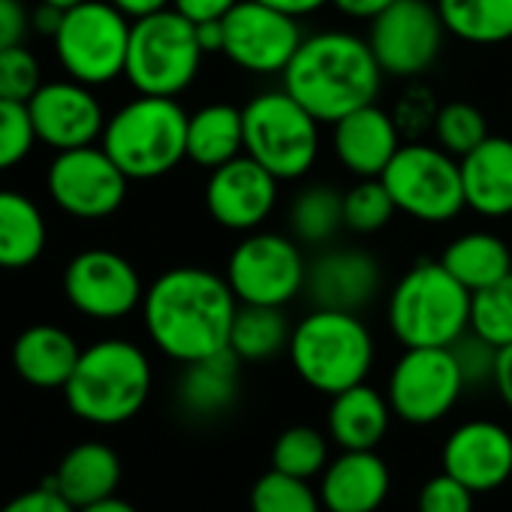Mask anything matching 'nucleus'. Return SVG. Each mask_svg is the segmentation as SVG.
Instances as JSON below:
<instances>
[{
  "mask_svg": "<svg viewBox=\"0 0 512 512\" xmlns=\"http://www.w3.org/2000/svg\"><path fill=\"white\" fill-rule=\"evenodd\" d=\"M46 235V217L31 196L0 190V269L34 266L46 250Z\"/></svg>",
  "mask_w": 512,
  "mask_h": 512,
  "instance_id": "28",
  "label": "nucleus"
},
{
  "mask_svg": "<svg viewBox=\"0 0 512 512\" xmlns=\"http://www.w3.org/2000/svg\"><path fill=\"white\" fill-rule=\"evenodd\" d=\"M296 16H287L260 0H238L223 16V55L256 76L284 73L302 46Z\"/></svg>",
  "mask_w": 512,
  "mask_h": 512,
  "instance_id": "14",
  "label": "nucleus"
},
{
  "mask_svg": "<svg viewBox=\"0 0 512 512\" xmlns=\"http://www.w3.org/2000/svg\"><path fill=\"white\" fill-rule=\"evenodd\" d=\"M64 296L82 317L112 323L142 308L145 287L127 256L106 247H88L64 269Z\"/></svg>",
  "mask_w": 512,
  "mask_h": 512,
  "instance_id": "16",
  "label": "nucleus"
},
{
  "mask_svg": "<svg viewBox=\"0 0 512 512\" xmlns=\"http://www.w3.org/2000/svg\"><path fill=\"white\" fill-rule=\"evenodd\" d=\"M449 37L470 46H500L512 40V0H437Z\"/></svg>",
  "mask_w": 512,
  "mask_h": 512,
  "instance_id": "31",
  "label": "nucleus"
},
{
  "mask_svg": "<svg viewBox=\"0 0 512 512\" xmlns=\"http://www.w3.org/2000/svg\"><path fill=\"white\" fill-rule=\"evenodd\" d=\"M244 154L278 181L305 178L320 157V121L287 91H263L241 109Z\"/></svg>",
  "mask_w": 512,
  "mask_h": 512,
  "instance_id": "7",
  "label": "nucleus"
},
{
  "mask_svg": "<svg viewBox=\"0 0 512 512\" xmlns=\"http://www.w3.org/2000/svg\"><path fill=\"white\" fill-rule=\"evenodd\" d=\"M151 362L142 347L124 338H106L82 350L64 398L73 416L91 425L130 422L151 395Z\"/></svg>",
  "mask_w": 512,
  "mask_h": 512,
  "instance_id": "3",
  "label": "nucleus"
},
{
  "mask_svg": "<svg viewBox=\"0 0 512 512\" xmlns=\"http://www.w3.org/2000/svg\"><path fill=\"white\" fill-rule=\"evenodd\" d=\"M431 127H434L437 145L443 151H449L452 157H458V160L491 136L485 115L473 103H464V100L440 106L434 121H431Z\"/></svg>",
  "mask_w": 512,
  "mask_h": 512,
  "instance_id": "37",
  "label": "nucleus"
},
{
  "mask_svg": "<svg viewBox=\"0 0 512 512\" xmlns=\"http://www.w3.org/2000/svg\"><path fill=\"white\" fill-rule=\"evenodd\" d=\"M31 31V13L25 0H0V52L22 46Z\"/></svg>",
  "mask_w": 512,
  "mask_h": 512,
  "instance_id": "44",
  "label": "nucleus"
},
{
  "mask_svg": "<svg viewBox=\"0 0 512 512\" xmlns=\"http://www.w3.org/2000/svg\"><path fill=\"white\" fill-rule=\"evenodd\" d=\"M187 118L175 97L139 94L106 121L100 142L130 181H154L187 157Z\"/></svg>",
  "mask_w": 512,
  "mask_h": 512,
  "instance_id": "6",
  "label": "nucleus"
},
{
  "mask_svg": "<svg viewBox=\"0 0 512 512\" xmlns=\"http://www.w3.org/2000/svg\"><path fill=\"white\" fill-rule=\"evenodd\" d=\"M37 142L25 103L0 100V172L19 166Z\"/></svg>",
  "mask_w": 512,
  "mask_h": 512,
  "instance_id": "40",
  "label": "nucleus"
},
{
  "mask_svg": "<svg viewBox=\"0 0 512 512\" xmlns=\"http://www.w3.org/2000/svg\"><path fill=\"white\" fill-rule=\"evenodd\" d=\"M79 512H139V509L133 503H127L124 497H106L100 503H91V506L79 509Z\"/></svg>",
  "mask_w": 512,
  "mask_h": 512,
  "instance_id": "52",
  "label": "nucleus"
},
{
  "mask_svg": "<svg viewBox=\"0 0 512 512\" xmlns=\"http://www.w3.org/2000/svg\"><path fill=\"white\" fill-rule=\"evenodd\" d=\"M293 326L284 308L272 305H238L229 332V350L241 362H269L290 347Z\"/></svg>",
  "mask_w": 512,
  "mask_h": 512,
  "instance_id": "32",
  "label": "nucleus"
},
{
  "mask_svg": "<svg viewBox=\"0 0 512 512\" xmlns=\"http://www.w3.org/2000/svg\"><path fill=\"white\" fill-rule=\"evenodd\" d=\"M281 76L284 88L320 124H335L353 109L377 103L386 73L368 40L347 31H320L302 40Z\"/></svg>",
  "mask_w": 512,
  "mask_h": 512,
  "instance_id": "2",
  "label": "nucleus"
},
{
  "mask_svg": "<svg viewBox=\"0 0 512 512\" xmlns=\"http://www.w3.org/2000/svg\"><path fill=\"white\" fill-rule=\"evenodd\" d=\"M61 19H64V10L49 7V4H40V7L34 10V16H31V28L52 40V37L58 34V28H61Z\"/></svg>",
  "mask_w": 512,
  "mask_h": 512,
  "instance_id": "49",
  "label": "nucleus"
},
{
  "mask_svg": "<svg viewBox=\"0 0 512 512\" xmlns=\"http://www.w3.org/2000/svg\"><path fill=\"white\" fill-rule=\"evenodd\" d=\"M392 488L389 464L374 449H344L320 473L326 512H377Z\"/></svg>",
  "mask_w": 512,
  "mask_h": 512,
  "instance_id": "22",
  "label": "nucleus"
},
{
  "mask_svg": "<svg viewBox=\"0 0 512 512\" xmlns=\"http://www.w3.org/2000/svg\"><path fill=\"white\" fill-rule=\"evenodd\" d=\"M401 145V127L395 115L377 103L353 109L332 124V151L356 178H380Z\"/></svg>",
  "mask_w": 512,
  "mask_h": 512,
  "instance_id": "21",
  "label": "nucleus"
},
{
  "mask_svg": "<svg viewBox=\"0 0 512 512\" xmlns=\"http://www.w3.org/2000/svg\"><path fill=\"white\" fill-rule=\"evenodd\" d=\"M320 491L311 488L308 479L287 476L281 470H269L250 488V512H323Z\"/></svg>",
  "mask_w": 512,
  "mask_h": 512,
  "instance_id": "36",
  "label": "nucleus"
},
{
  "mask_svg": "<svg viewBox=\"0 0 512 512\" xmlns=\"http://www.w3.org/2000/svg\"><path fill=\"white\" fill-rule=\"evenodd\" d=\"M494 389L506 410L512 413V344L497 353V374H494Z\"/></svg>",
  "mask_w": 512,
  "mask_h": 512,
  "instance_id": "47",
  "label": "nucleus"
},
{
  "mask_svg": "<svg viewBox=\"0 0 512 512\" xmlns=\"http://www.w3.org/2000/svg\"><path fill=\"white\" fill-rule=\"evenodd\" d=\"M127 184L130 178L103 145L58 151L46 175L52 202L79 220H103L115 214L127 199Z\"/></svg>",
  "mask_w": 512,
  "mask_h": 512,
  "instance_id": "13",
  "label": "nucleus"
},
{
  "mask_svg": "<svg viewBox=\"0 0 512 512\" xmlns=\"http://www.w3.org/2000/svg\"><path fill=\"white\" fill-rule=\"evenodd\" d=\"M443 473L464 482L473 494H485L512 476V434L500 422H461L443 443Z\"/></svg>",
  "mask_w": 512,
  "mask_h": 512,
  "instance_id": "19",
  "label": "nucleus"
},
{
  "mask_svg": "<svg viewBox=\"0 0 512 512\" xmlns=\"http://www.w3.org/2000/svg\"><path fill=\"white\" fill-rule=\"evenodd\" d=\"M40 85H43L40 61L25 43L0 52V100L28 106V100L40 91Z\"/></svg>",
  "mask_w": 512,
  "mask_h": 512,
  "instance_id": "39",
  "label": "nucleus"
},
{
  "mask_svg": "<svg viewBox=\"0 0 512 512\" xmlns=\"http://www.w3.org/2000/svg\"><path fill=\"white\" fill-rule=\"evenodd\" d=\"M130 28L133 19H127L109 0H82L64 10L52 46L70 79L97 88L124 76Z\"/></svg>",
  "mask_w": 512,
  "mask_h": 512,
  "instance_id": "9",
  "label": "nucleus"
},
{
  "mask_svg": "<svg viewBox=\"0 0 512 512\" xmlns=\"http://www.w3.org/2000/svg\"><path fill=\"white\" fill-rule=\"evenodd\" d=\"M380 178L395 208L413 220L449 223L467 208L458 157L440 145L404 142Z\"/></svg>",
  "mask_w": 512,
  "mask_h": 512,
  "instance_id": "10",
  "label": "nucleus"
},
{
  "mask_svg": "<svg viewBox=\"0 0 512 512\" xmlns=\"http://www.w3.org/2000/svg\"><path fill=\"white\" fill-rule=\"evenodd\" d=\"M470 332L497 350L512 344V272L470 293Z\"/></svg>",
  "mask_w": 512,
  "mask_h": 512,
  "instance_id": "35",
  "label": "nucleus"
},
{
  "mask_svg": "<svg viewBox=\"0 0 512 512\" xmlns=\"http://www.w3.org/2000/svg\"><path fill=\"white\" fill-rule=\"evenodd\" d=\"M28 115L37 142L55 151L94 145L109 121L91 85H82L76 79L43 82L40 91L28 100Z\"/></svg>",
  "mask_w": 512,
  "mask_h": 512,
  "instance_id": "18",
  "label": "nucleus"
},
{
  "mask_svg": "<svg viewBox=\"0 0 512 512\" xmlns=\"http://www.w3.org/2000/svg\"><path fill=\"white\" fill-rule=\"evenodd\" d=\"M329 4L347 16V19H356V22H374L380 13H386L395 0H329Z\"/></svg>",
  "mask_w": 512,
  "mask_h": 512,
  "instance_id": "46",
  "label": "nucleus"
},
{
  "mask_svg": "<svg viewBox=\"0 0 512 512\" xmlns=\"http://www.w3.org/2000/svg\"><path fill=\"white\" fill-rule=\"evenodd\" d=\"M79 356L82 347L76 338L52 323L28 326L13 344V368L34 389H64Z\"/></svg>",
  "mask_w": 512,
  "mask_h": 512,
  "instance_id": "25",
  "label": "nucleus"
},
{
  "mask_svg": "<svg viewBox=\"0 0 512 512\" xmlns=\"http://www.w3.org/2000/svg\"><path fill=\"white\" fill-rule=\"evenodd\" d=\"M449 350H452V356H455V362H458V371H461L467 389H476V386H485V383L494 386L497 353H500L497 347H491L488 341H482V338L473 335V332H464Z\"/></svg>",
  "mask_w": 512,
  "mask_h": 512,
  "instance_id": "41",
  "label": "nucleus"
},
{
  "mask_svg": "<svg viewBox=\"0 0 512 512\" xmlns=\"http://www.w3.org/2000/svg\"><path fill=\"white\" fill-rule=\"evenodd\" d=\"M40 4H49V7H58V10H70L76 4H82V0H40Z\"/></svg>",
  "mask_w": 512,
  "mask_h": 512,
  "instance_id": "53",
  "label": "nucleus"
},
{
  "mask_svg": "<svg viewBox=\"0 0 512 512\" xmlns=\"http://www.w3.org/2000/svg\"><path fill=\"white\" fill-rule=\"evenodd\" d=\"M0 512H79L55 485L43 482L31 491L16 494L13 500H7L0 506Z\"/></svg>",
  "mask_w": 512,
  "mask_h": 512,
  "instance_id": "43",
  "label": "nucleus"
},
{
  "mask_svg": "<svg viewBox=\"0 0 512 512\" xmlns=\"http://www.w3.org/2000/svg\"><path fill=\"white\" fill-rule=\"evenodd\" d=\"M383 272L371 253L356 247H332L308 263L305 296L314 308L362 314L380 293Z\"/></svg>",
  "mask_w": 512,
  "mask_h": 512,
  "instance_id": "20",
  "label": "nucleus"
},
{
  "mask_svg": "<svg viewBox=\"0 0 512 512\" xmlns=\"http://www.w3.org/2000/svg\"><path fill=\"white\" fill-rule=\"evenodd\" d=\"M389 329L401 347H452L470 332V290L440 260L416 263L389 293Z\"/></svg>",
  "mask_w": 512,
  "mask_h": 512,
  "instance_id": "5",
  "label": "nucleus"
},
{
  "mask_svg": "<svg viewBox=\"0 0 512 512\" xmlns=\"http://www.w3.org/2000/svg\"><path fill=\"white\" fill-rule=\"evenodd\" d=\"M329 464V437L314 425H293L278 434L272 446V467L296 476V479H317Z\"/></svg>",
  "mask_w": 512,
  "mask_h": 512,
  "instance_id": "34",
  "label": "nucleus"
},
{
  "mask_svg": "<svg viewBox=\"0 0 512 512\" xmlns=\"http://www.w3.org/2000/svg\"><path fill=\"white\" fill-rule=\"evenodd\" d=\"M238 299L223 275L199 266L163 272L142 299L151 344L172 362H196L229 347Z\"/></svg>",
  "mask_w": 512,
  "mask_h": 512,
  "instance_id": "1",
  "label": "nucleus"
},
{
  "mask_svg": "<svg viewBox=\"0 0 512 512\" xmlns=\"http://www.w3.org/2000/svg\"><path fill=\"white\" fill-rule=\"evenodd\" d=\"M244 154V115L238 106L211 103L187 118V160L217 169Z\"/></svg>",
  "mask_w": 512,
  "mask_h": 512,
  "instance_id": "30",
  "label": "nucleus"
},
{
  "mask_svg": "<svg viewBox=\"0 0 512 512\" xmlns=\"http://www.w3.org/2000/svg\"><path fill=\"white\" fill-rule=\"evenodd\" d=\"M55 485L76 509L115 497L121 485V458L103 440H82L64 452L55 473L46 479Z\"/></svg>",
  "mask_w": 512,
  "mask_h": 512,
  "instance_id": "24",
  "label": "nucleus"
},
{
  "mask_svg": "<svg viewBox=\"0 0 512 512\" xmlns=\"http://www.w3.org/2000/svg\"><path fill=\"white\" fill-rule=\"evenodd\" d=\"M446 28L428 0H395L371 22L368 46L386 76L416 79L422 76L443 49Z\"/></svg>",
  "mask_w": 512,
  "mask_h": 512,
  "instance_id": "15",
  "label": "nucleus"
},
{
  "mask_svg": "<svg viewBox=\"0 0 512 512\" xmlns=\"http://www.w3.org/2000/svg\"><path fill=\"white\" fill-rule=\"evenodd\" d=\"M398 214L383 178H359L344 193V226L359 235L380 232Z\"/></svg>",
  "mask_w": 512,
  "mask_h": 512,
  "instance_id": "38",
  "label": "nucleus"
},
{
  "mask_svg": "<svg viewBox=\"0 0 512 512\" xmlns=\"http://www.w3.org/2000/svg\"><path fill=\"white\" fill-rule=\"evenodd\" d=\"M260 4L275 7V10H281V13H287V16L302 19V16H311V13L323 10V7L329 4V0H260Z\"/></svg>",
  "mask_w": 512,
  "mask_h": 512,
  "instance_id": "50",
  "label": "nucleus"
},
{
  "mask_svg": "<svg viewBox=\"0 0 512 512\" xmlns=\"http://www.w3.org/2000/svg\"><path fill=\"white\" fill-rule=\"evenodd\" d=\"M202 58L196 25L169 7L133 22L124 76L139 94L178 97L199 76Z\"/></svg>",
  "mask_w": 512,
  "mask_h": 512,
  "instance_id": "8",
  "label": "nucleus"
},
{
  "mask_svg": "<svg viewBox=\"0 0 512 512\" xmlns=\"http://www.w3.org/2000/svg\"><path fill=\"white\" fill-rule=\"evenodd\" d=\"M287 353L299 380L332 398L368 380L377 347L359 314L314 308L293 326Z\"/></svg>",
  "mask_w": 512,
  "mask_h": 512,
  "instance_id": "4",
  "label": "nucleus"
},
{
  "mask_svg": "<svg viewBox=\"0 0 512 512\" xmlns=\"http://www.w3.org/2000/svg\"><path fill=\"white\" fill-rule=\"evenodd\" d=\"M440 263L458 284L476 293L512 272V250L500 235L476 229L452 238L440 256Z\"/></svg>",
  "mask_w": 512,
  "mask_h": 512,
  "instance_id": "29",
  "label": "nucleus"
},
{
  "mask_svg": "<svg viewBox=\"0 0 512 512\" xmlns=\"http://www.w3.org/2000/svg\"><path fill=\"white\" fill-rule=\"evenodd\" d=\"M235 4H238V0H172V10H178L193 25H199V22L223 19Z\"/></svg>",
  "mask_w": 512,
  "mask_h": 512,
  "instance_id": "45",
  "label": "nucleus"
},
{
  "mask_svg": "<svg viewBox=\"0 0 512 512\" xmlns=\"http://www.w3.org/2000/svg\"><path fill=\"white\" fill-rule=\"evenodd\" d=\"M290 232L299 244L326 247L344 226V193L329 184L305 187L287 214Z\"/></svg>",
  "mask_w": 512,
  "mask_h": 512,
  "instance_id": "33",
  "label": "nucleus"
},
{
  "mask_svg": "<svg viewBox=\"0 0 512 512\" xmlns=\"http://www.w3.org/2000/svg\"><path fill=\"white\" fill-rule=\"evenodd\" d=\"M223 278L238 305L287 308L305 293L308 263L293 235L253 229L232 247Z\"/></svg>",
  "mask_w": 512,
  "mask_h": 512,
  "instance_id": "11",
  "label": "nucleus"
},
{
  "mask_svg": "<svg viewBox=\"0 0 512 512\" xmlns=\"http://www.w3.org/2000/svg\"><path fill=\"white\" fill-rule=\"evenodd\" d=\"M464 377L449 347H407L386 386L392 413L407 425H434L452 413Z\"/></svg>",
  "mask_w": 512,
  "mask_h": 512,
  "instance_id": "12",
  "label": "nucleus"
},
{
  "mask_svg": "<svg viewBox=\"0 0 512 512\" xmlns=\"http://www.w3.org/2000/svg\"><path fill=\"white\" fill-rule=\"evenodd\" d=\"M392 416L395 413L389 407V398L365 380L332 395L326 428L332 443H338L341 449H377L389 431Z\"/></svg>",
  "mask_w": 512,
  "mask_h": 512,
  "instance_id": "26",
  "label": "nucleus"
},
{
  "mask_svg": "<svg viewBox=\"0 0 512 512\" xmlns=\"http://www.w3.org/2000/svg\"><path fill=\"white\" fill-rule=\"evenodd\" d=\"M109 4H115L127 19H145L151 13H160V10H169L172 0H109Z\"/></svg>",
  "mask_w": 512,
  "mask_h": 512,
  "instance_id": "48",
  "label": "nucleus"
},
{
  "mask_svg": "<svg viewBox=\"0 0 512 512\" xmlns=\"http://www.w3.org/2000/svg\"><path fill=\"white\" fill-rule=\"evenodd\" d=\"M416 509L419 512H473V491L455 476L437 473L422 485L416 497Z\"/></svg>",
  "mask_w": 512,
  "mask_h": 512,
  "instance_id": "42",
  "label": "nucleus"
},
{
  "mask_svg": "<svg viewBox=\"0 0 512 512\" xmlns=\"http://www.w3.org/2000/svg\"><path fill=\"white\" fill-rule=\"evenodd\" d=\"M281 181L250 154L211 169L205 184V208L211 220L232 232L260 229L278 205Z\"/></svg>",
  "mask_w": 512,
  "mask_h": 512,
  "instance_id": "17",
  "label": "nucleus"
},
{
  "mask_svg": "<svg viewBox=\"0 0 512 512\" xmlns=\"http://www.w3.org/2000/svg\"><path fill=\"white\" fill-rule=\"evenodd\" d=\"M196 37H199V46H202L205 55L223 52V19L199 22V25H196Z\"/></svg>",
  "mask_w": 512,
  "mask_h": 512,
  "instance_id": "51",
  "label": "nucleus"
},
{
  "mask_svg": "<svg viewBox=\"0 0 512 512\" xmlns=\"http://www.w3.org/2000/svg\"><path fill=\"white\" fill-rule=\"evenodd\" d=\"M464 202L479 217L512 214V139L488 136L458 160Z\"/></svg>",
  "mask_w": 512,
  "mask_h": 512,
  "instance_id": "23",
  "label": "nucleus"
},
{
  "mask_svg": "<svg viewBox=\"0 0 512 512\" xmlns=\"http://www.w3.org/2000/svg\"><path fill=\"white\" fill-rule=\"evenodd\" d=\"M241 359L226 347L214 356L187 362L178 380V404L196 419L223 416L238 398Z\"/></svg>",
  "mask_w": 512,
  "mask_h": 512,
  "instance_id": "27",
  "label": "nucleus"
}]
</instances>
